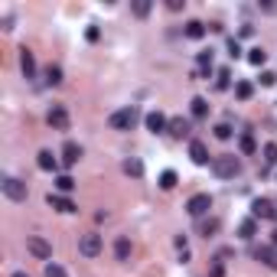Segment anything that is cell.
<instances>
[{
  "instance_id": "obj_1",
  "label": "cell",
  "mask_w": 277,
  "mask_h": 277,
  "mask_svg": "<svg viewBox=\"0 0 277 277\" xmlns=\"http://www.w3.org/2000/svg\"><path fill=\"white\" fill-rule=\"evenodd\" d=\"M212 173H216L219 180H235L241 173V160L235 154H222V157L212 160Z\"/></svg>"
},
{
  "instance_id": "obj_2",
  "label": "cell",
  "mask_w": 277,
  "mask_h": 277,
  "mask_svg": "<svg viewBox=\"0 0 277 277\" xmlns=\"http://www.w3.org/2000/svg\"><path fill=\"white\" fill-rule=\"evenodd\" d=\"M137 121H140V111L134 108V104H131V108H118V111L108 118V124H111L114 131H131Z\"/></svg>"
},
{
  "instance_id": "obj_3",
  "label": "cell",
  "mask_w": 277,
  "mask_h": 277,
  "mask_svg": "<svg viewBox=\"0 0 277 277\" xmlns=\"http://www.w3.org/2000/svg\"><path fill=\"white\" fill-rule=\"evenodd\" d=\"M0 189H4V196H7L10 202H26V196H30L26 183L16 180V176H4V180H0Z\"/></svg>"
},
{
  "instance_id": "obj_4",
  "label": "cell",
  "mask_w": 277,
  "mask_h": 277,
  "mask_svg": "<svg viewBox=\"0 0 277 277\" xmlns=\"http://www.w3.org/2000/svg\"><path fill=\"white\" fill-rule=\"evenodd\" d=\"M26 251H30L33 258H39V261H49V258H52V245L42 235H30V238H26Z\"/></svg>"
},
{
  "instance_id": "obj_5",
  "label": "cell",
  "mask_w": 277,
  "mask_h": 277,
  "mask_svg": "<svg viewBox=\"0 0 277 277\" xmlns=\"http://www.w3.org/2000/svg\"><path fill=\"white\" fill-rule=\"evenodd\" d=\"M209 209H212V196H209V193H196L193 199L186 202V212H189L193 219H202Z\"/></svg>"
},
{
  "instance_id": "obj_6",
  "label": "cell",
  "mask_w": 277,
  "mask_h": 277,
  "mask_svg": "<svg viewBox=\"0 0 277 277\" xmlns=\"http://www.w3.org/2000/svg\"><path fill=\"white\" fill-rule=\"evenodd\" d=\"M78 251H82L85 258H98L101 254V235H95V231L78 235Z\"/></svg>"
},
{
  "instance_id": "obj_7",
  "label": "cell",
  "mask_w": 277,
  "mask_h": 277,
  "mask_svg": "<svg viewBox=\"0 0 277 277\" xmlns=\"http://www.w3.org/2000/svg\"><path fill=\"white\" fill-rule=\"evenodd\" d=\"M251 212H254V219L274 222V219H277V202H271V199H254V202H251Z\"/></svg>"
},
{
  "instance_id": "obj_8",
  "label": "cell",
  "mask_w": 277,
  "mask_h": 277,
  "mask_svg": "<svg viewBox=\"0 0 277 277\" xmlns=\"http://www.w3.org/2000/svg\"><path fill=\"white\" fill-rule=\"evenodd\" d=\"M46 121H49V127H56V131H69V111H66V104H52L49 114H46Z\"/></svg>"
},
{
  "instance_id": "obj_9",
  "label": "cell",
  "mask_w": 277,
  "mask_h": 277,
  "mask_svg": "<svg viewBox=\"0 0 277 277\" xmlns=\"http://www.w3.org/2000/svg\"><path fill=\"white\" fill-rule=\"evenodd\" d=\"M166 134H169V137H176V140H183V137H189V134H193V124L186 118H173V121H169V127H166Z\"/></svg>"
},
{
  "instance_id": "obj_10",
  "label": "cell",
  "mask_w": 277,
  "mask_h": 277,
  "mask_svg": "<svg viewBox=\"0 0 277 277\" xmlns=\"http://www.w3.org/2000/svg\"><path fill=\"white\" fill-rule=\"evenodd\" d=\"M144 121H147V131H150V134H163V131L169 127V121H166L163 111H150Z\"/></svg>"
},
{
  "instance_id": "obj_11",
  "label": "cell",
  "mask_w": 277,
  "mask_h": 277,
  "mask_svg": "<svg viewBox=\"0 0 277 277\" xmlns=\"http://www.w3.org/2000/svg\"><path fill=\"white\" fill-rule=\"evenodd\" d=\"M189 160H193L196 166H205V163H209V150H205L202 140H189Z\"/></svg>"
},
{
  "instance_id": "obj_12",
  "label": "cell",
  "mask_w": 277,
  "mask_h": 277,
  "mask_svg": "<svg viewBox=\"0 0 277 277\" xmlns=\"http://www.w3.org/2000/svg\"><path fill=\"white\" fill-rule=\"evenodd\" d=\"M56 212H75V202L69 199V196H62V193H49V199H46Z\"/></svg>"
},
{
  "instance_id": "obj_13",
  "label": "cell",
  "mask_w": 277,
  "mask_h": 277,
  "mask_svg": "<svg viewBox=\"0 0 277 277\" xmlns=\"http://www.w3.org/2000/svg\"><path fill=\"white\" fill-rule=\"evenodd\" d=\"M78 160H82V147H78V144H72V140H69V144L62 147V163H66V166H75Z\"/></svg>"
},
{
  "instance_id": "obj_14",
  "label": "cell",
  "mask_w": 277,
  "mask_h": 277,
  "mask_svg": "<svg viewBox=\"0 0 277 277\" xmlns=\"http://www.w3.org/2000/svg\"><path fill=\"white\" fill-rule=\"evenodd\" d=\"M20 69H23V75L26 78H33V75H36V59H33V52L30 49H20Z\"/></svg>"
},
{
  "instance_id": "obj_15",
  "label": "cell",
  "mask_w": 277,
  "mask_h": 277,
  "mask_svg": "<svg viewBox=\"0 0 277 277\" xmlns=\"http://www.w3.org/2000/svg\"><path fill=\"white\" fill-rule=\"evenodd\" d=\"M36 166H39V169H46V173H56L59 160L52 157V150H39V154H36Z\"/></svg>"
},
{
  "instance_id": "obj_16",
  "label": "cell",
  "mask_w": 277,
  "mask_h": 277,
  "mask_svg": "<svg viewBox=\"0 0 277 277\" xmlns=\"http://www.w3.org/2000/svg\"><path fill=\"white\" fill-rule=\"evenodd\" d=\"M254 258H258L261 264H267V267H277V248H274V245L258 248V251H254Z\"/></svg>"
},
{
  "instance_id": "obj_17",
  "label": "cell",
  "mask_w": 277,
  "mask_h": 277,
  "mask_svg": "<svg viewBox=\"0 0 277 277\" xmlns=\"http://www.w3.org/2000/svg\"><path fill=\"white\" fill-rule=\"evenodd\" d=\"M131 251H134V248H131V238H118V241H114V258H118V261H131Z\"/></svg>"
},
{
  "instance_id": "obj_18",
  "label": "cell",
  "mask_w": 277,
  "mask_h": 277,
  "mask_svg": "<svg viewBox=\"0 0 277 277\" xmlns=\"http://www.w3.org/2000/svg\"><path fill=\"white\" fill-rule=\"evenodd\" d=\"M124 173L137 180V176H144V163H140L137 157H127V160H124Z\"/></svg>"
},
{
  "instance_id": "obj_19",
  "label": "cell",
  "mask_w": 277,
  "mask_h": 277,
  "mask_svg": "<svg viewBox=\"0 0 277 277\" xmlns=\"http://www.w3.org/2000/svg\"><path fill=\"white\" fill-rule=\"evenodd\" d=\"M186 36H189V39H202L205 36V23L189 20V23H186Z\"/></svg>"
},
{
  "instance_id": "obj_20",
  "label": "cell",
  "mask_w": 277,
  "mask_h": 277,
  "mask_svg": "<svg viewBox=\"0 0 277 277\" xmlns=\"http://www.w3.org/2000/svg\"><path fill=\"white\" fill-rule=\"evenodd\" d=\"M131 10H134V16H140V20H144V16L154 10V4H150V0H134L131 4Z\"/></svg>"
},
{
  "instance_id": "obj_21",
  "label": "cell",
  "mask_w": 277,
  "mask_h": 277,
  "mask_svg": "<svg viewBox=\"0 0 277 277\" xmlns=\"http://www.w3.org/2000/svg\"><path fill=\"white\" fill-rule=\"evenodd\" d=\"M42 75H46V78H42L46 85H62V69H59V66H49Z\"/></svg>"
},
{
  "instance_id": "obj_22",
  "label": "cell",
  "mask_w": 277,
  "mask_h": 277,
  "mask_svg": "<svg viewBox=\"0 0 277 277\" xmlns=\"http://www.w3.org/2000/svg\"><path fill=\"white\" fill-rule=\"evenodd\" d=\"M56 189H59L62 196H66V193H72V189H75V180H72V176H69V173H62L59 180H56Z\"/></svg>"
},
{
  "instance_id": "obj_23",
  "label": "cell",
  "mask_w": 277,
  "mask_h": 277,
  "mask_svg": "<svg viewBox=\"0 0 277 277\" xmlns=\"http://www.w3.org/2000/svg\"><path fill=\"white\" fill-rule=\"evenodd\" d=\"M160 189H176V173L173 169H163V173H160Z\"/></svg>"
},
{
  "instance_id": "obj_24",
  "label": "cell",
  "mask_w": 277,
  "mask_h": 277,
  "mask_svg": "<svg viewBox=\"0 0 277 277\" xmlns=\"http://www.w3.org/2000/svg\"><path fill=\"white\" fill-rule=\"evenodd\" d=\"M209 114V101L205 98H193V118H205Z\"/></svg>"
},
{
  "instance_id": "obj_25",
  "label": "cell",
  "mask_w": 277,
  "mask_h": 277,
  "mask_svg": "<svg viewBox=\"0 0 277 277\" xmlns=\"http://www.w3.org/2000/svg\"><path fill=\"white\" fill-rule=\"evenodd\" d=\"M254 228H258V225H254V219H245V222L238 225V235H241V238H251V235H254Z\"/></svg>"
},
{
  "instance_id": "obj_26",
  "label": "cell",
  "mask_w": 277,
  "mask_h": 277,
  "mask_svg": "<svg viewBox=\"0 0 277 277\" xmlns=\"http://www.w3.org/2000/svg\"><path fill=\"white\" fill-rule=\"evenodd\" d=\"M264 59H267L264 49H248V62H251V66H264Z\"/></svg>"
},
{
  "instance_id": "obj_27",
  "label": "cell",
  "mask_w": 277,
  "mask_h": 277,
  "mask_svg": "<svg viewBox=\"0 0 277 277\" xmlns=\"http://www.w3.org/2000/svg\"><path fill=\"white\" fill-rule=\"evenodd\" d=\"M251 92H254L251 82H238V85H235V95L241 98V101H248V98H251Z\"/></svg>"
},
{
  "instance_id": "obj_28",
  "label": "cell",
  "mask_w": 277,
  "mask_h": 277,
  "mask_svg": "<svg viewBox=\"0 0 277 277\" xmlns=\"http://www.w3.org/2000/svg\"><path fill=\"white\" fill-rule=\"evenodd\" d=\"M258 144H254V137L251 134H241V154H254Z\"/></svg>"
},
{
  "instance_id": "obj_29",
  "label": "cell",
  "mask_w": 277,
  "mask_h": 277,
  "mask_svg": "<svg viewBox=\"0 0 277 277\" xmlns=\"http://www.w3.org/2000/svg\"><path fill=\"white\" fill-rule=\"evenodd\" d=\"M264 163L267 166L277 163V144H264Z\"/></svg>"
},
{
  "instance_id": "obj_30",
  "label": "cell",
  "mask_w": 277,
  "mask_h": 277,
  "mask_svg": "<svg viewBox=\"0 0 277 277\" xmlns=\"http://www.w3.org/2000/svg\"><path fill=\"white\" fill-rule=\"evenodd\" d=\"M216 231H219V219H209V222H202V235H205V238H212Z\"/></svg>"
},
{
  "instance_id": "obj_31",
  "label": "cell",
  "mask_w": 277,
  "mask_h": 277,
  "mask_svg": "<svg viewBox=\"0 0 277 277\" xmlns=\"http://www.w3.org/2000/svg\"><path fill=\"white\" fill-rule=\"evenodd\" d=\"M228 78H231V72H228V69H222L219 78H216V88H219V92H225V88H228Z\"/></svg>"
},
{
  "instance_id": "obj_32",
  "label": "cell",
  "mask_w": 277,
  "mask_h": 277,
  "mask_svg": "<svg viewBox=\"0 0 277 277\" xmlns=\"http://www.w3.org/2000/svg\"><path fill=\"white\" fill-rule=\"evenodd\" d=\"M46 277H69L62 264H46Z\"/></svg>"
},
{
  "instance_id": "obj_33",
  "label": "cell",
  "mask_w": 277,
  "mask_h": 277,
  "mask_svg": "<svg viewBox=\"0 0 277 277\" xmlns=\"http://www.w3.org/2000/svg\"><path fill=\"white\" fill-rule=\"evenodd\" d=\"M216 137H219V140H228V137H231V127H228V124H219V127H216Z\"/></svg>"
},
{
  "instance_id": "obj_34",
  "label": "cell",
  "mask_w": 277,
  "mask_h": 277,
  "mask_svg": "<svg viewBox=\"0 0 277 277\" xmlns=\"http://www.w3.org/2000/svg\"><path fill=\"white\" fill-rule=\"evenodd\" d=\"M225 274V264H222V258H216V261H212V277H222Z\"/></svg>"
},
{
  "instance_id": "obj_35",
  "label": "cell",
  "mask_w": 277,
  "mask_h": 277,
  "mask_svg": "<svg viewBox=\"0 0 277 277\" xmlns=\"http://www.w3.org/2000/svg\"><path fill=\"white\" fill-rule=\"evenodd\" d=\"M228 56H231V59H238V56H241V46H238V39H228Z\"/></svg>"
},
{
  "instance_id": "obj_36",
  "label": "cell",
  "mask_w": 277,
  "mask_h": 277,
  "mask_svg": "<svg viewBox=\"0 0 277 277\" xmlns=\"http://www.w3.org/2000/svg\"><path fill=\"white\" fill-rule=\"evenodd\" d=\"M166 7H169V10H183L186 0H166Z\"/></svg>"
},
{
  "instance_id": "obj_37",
  "label": "cell",
  "mask_w": 277,
  "mask_h": 277,
  "mask_svg": "<svg viewBox=\"0 0 277 277\" xmlns=\"http://www.w3.org/2000/svg\"><path fill=\"white\" fill-rule=\"evenodd\" d=\"M274 82H277L274 72H264V75H261V85H274Z\"/></svg>"
},
{
  "instance_id": "obj_38",
  "label": "cell",
  "mask_w": 277,
  "mask_h": 277,
  "mask_svg": "<svg viewBox=\"0 0 277 277\" xmlns=\"http://www.w3.org/2000/svg\"><path fill=\"white\" fill-rule=\"evenodd\" d=\"M271 241H274V248H277V228H274V231H271Z\"/></svg>"
},
{
  "instance_id": "obj_39",
  "label": "cell",
  "mask_w": 277,
  "mask_h": 277,
  "mask_svg": "<svg viewBox=\"0 0 277 277\" xmlns=\"http://www.w3.org/2000/svg\"><path fill=\"white\" fill-rule=\"evenodd\" d=\"M13 277H30V274H23V271H16V274H13Z\"/></svg>"
}]
</instances>
